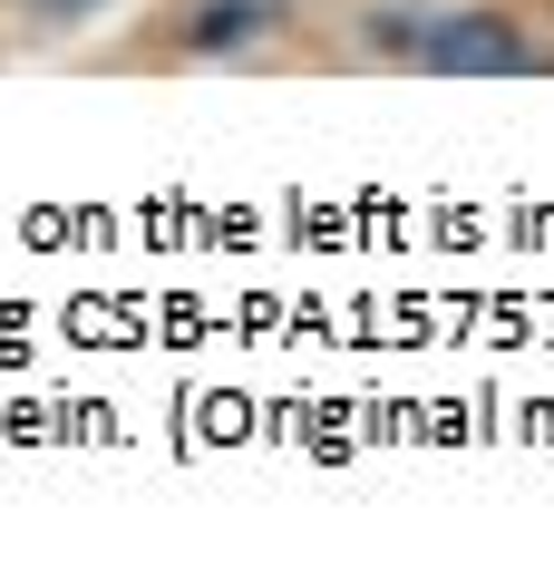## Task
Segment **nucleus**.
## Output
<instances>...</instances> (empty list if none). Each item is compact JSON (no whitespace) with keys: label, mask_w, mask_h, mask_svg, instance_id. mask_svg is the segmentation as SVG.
<instances>
[{"label":"nucleus","mask_w":554,"mask_h":563,"mask_svg":"<svg viewBox=\"0 0 554 563\" xmlns=\"http://www.w3.org/2000/svg\"><path fill=\"white\" fill-rule=\"evenodd\" d=\"M370 30V49H389L399 68H419V78H535V68H554V49L515 20V10H497V0H447V10H370L360 20Z\"/></svg>","instance_id":"obj_1"},{"label":"nucleus","mask_w":554,"mask_h":563,"mask_svg":"<svg viewBox=\"0 0 554 563\" xmlns=\"http://www.w3.org/2000/svg\"><path fill=\"white\" fill-rule=\"evenodd\" d=\"M253 30H273V0H205L185 20V49H243Z\"/></svg>","instance_id":"obj_2"}]
</instances>
